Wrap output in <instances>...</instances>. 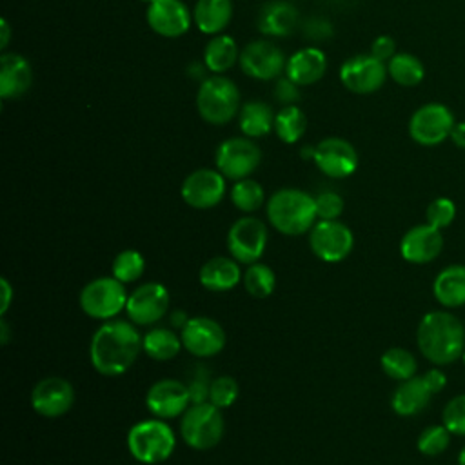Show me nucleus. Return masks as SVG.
<instances>
[{
    "mask_svg": "<svg viewBox=\"0 0 465 465\" xmlns=\"http://www.w3.org/2000/svg\"><path fill=\"white\" fill-rule=\"evenodd\" d=\"M142 340L143 336L133 322H104L93 332L89 341V360L93 369L109 378L125 374L143 351Z\"/></svg>",
    "mask_w": 465,
    "mask_h": 465,
    "instance_id": "nucleus-1",
    "label": "nucleus"
},
{
    "mask_svg": "<svg viewBox=\"0 0 465 465\" xmlns=\"http://www.w3.org/2000/svg\"><path fill=\"white\" fill-rule=\"evenodd\" d=\"M420 352L436 365H447L458 360L465 351L463 323L445 311L427 312L416 331Z\"/></svg>",
    "mask_w": 465,
    "mask_h": 465,
    "instance_id": "nucleus-2",
    "label": "nucleus"
},
{
    "mask_svg": "<svg viewBox=\"0 0 465 465\" xmlns=\"http://www.w3.org/2000/svg\"><path fill=\"white\" fill-rule=\"evenodd\" d=\"M265 213L269 223L285 236L305 234L318 222L314 196L296 187L272 193L265 203Z\"/></svg>",
    "mask_w": 465,
    "mask_h": 465,
    "instance_id": "nucleus-3",
    "label": "nucleus"
},
{
    "mask_svg": "<svg viewBox=\"0 0 465 465\" xmlns=\"http://www.w3.org/2000/svg\"><path fill=\"white\" fill-rule=\"evenodd\" d=\"M129 454L143 465H158L167 461L176 449L174 430L165 420L147 418L136 421L127 432Z\"/></svg>",
    "mask_w": 465,
    "mask_h": 465,
    "instance_id": "nucleus-4",
    "label": "nucleus"
},
{
    "mask_svg": "<svg viewBox=\"0 0 465 465\" xmlns=\"http://www.w3.org/2000/svg\"><path fill=\"white\" fill-rule=\"evenodd\" d=\"M225 432L222 409L211 401L191 403L180 416V436L187 447L194 450H209L216 447Z\"/></svg>",
    "mask_w": 465,
    "mask_h": 465,
    "instance_id": "nucleus-5",
    "label": "nucleus"
},
{
    "mask_svg": "<svg viewBox=\"0 0 465 465\" xmlns=\"http://www.w3.org/2000/svg\"><path fill=\"white\" fill-rule=\"evenodd\" d=\"M240 91L236 84L222 74L203 78L196 93V109L200 116L213 124H229L240 113Z\"/></svg>",
    "mask_w": 465,
    "mask_h": 465,
    "instance_id": "nucleus-6",
    "label": "nucleus"
},
{
    "mask_svg": "<svg viewBox=\"0 0 465 465\" xmlns=\"http://www.w3.org/2000/svg\"><path fill=\"white\" fill-rule=\"evenodd\" d=\"M129 292L125 283L111 276H100L87 282L78 296L80 309L85 316L93 320L109 322L114 320L122 311H125Z\"/></svg>",
    "mask_w": 465,
    "mask_h": 465,
    "instance_id": "nucleus-7",
    "label": "nucleus"
},
{
    "mask_svg": "<svg viewBox=\"0 0 465 465\" xmlns=\"http://www.w3.org/2000/svg\"><path fill=\"white\" fill-rule=\"evenodd\" d=\"M267 225L251 214L238 218L227 231V251L238 262L251 265L260 262L267 247Z\"/></svg>",
    "mask_w": 465,
    "mask_h": 465,
    "instance_id": "nucleus-8",
    "label": "nucleus"
},
{
    "mask_svg": "<svg viewBox=\"0 0 465 465\" xmlns=\"http://www.w3.org/2000/svg\"><path fill=\"white\" fill-rule=\"evenodd\" d=\"M262 162L260 147L247 136L223 140L214 154L216 169L229 180L249 178Z\"/></svg>",
    "mask_w": 465,
    "mask_h": 465,
    "instance_id": "nucleus-9",
    "label": "nucleus"
},
{
    "mask_svg": "<svg viewBox=\"0 0 465 465\" xmlns=\"http://www.w3.org/2000/svg\"><path fill=\"white\" fill-rule=\"evenodd\" d=\"M309 247L322 262L338 263L351 254L354 236L349 225L340 220H318L309 231Z\"/></svg>",
    "mask_w": 465,
    "mask_h": 465,
    "instance_id": "nucleus-10",
    "label": "nucleus"
},
{
    "mask_svg": "<svg viewBox=\"0 0 465 465\" xmlns=\"http://www.w3.org/2000/svg\"><path fill=\"white\" fill-rule=\"evenodd\" d=\"M454 124V114L447 105L430 102L412 113L409 120V134L416 143L432 147L450 136Z\"/></svg>",
    "mask_w": 465,
    "mask_h": 465,
    "instance_id": "nucleus-11",
    "label": "nucleus"
},
{
    "mask_svg": "<svg viewBox=\"0 0 465 465\" xmlns=\"http://www.w3.org/2000/svg\"><path fill=\"white\" fill-rule=\"evenodd\" d=\"M171 305L169 291L160 282H145L129 292L125 312L129 322L140 327H149L160 322Z\"/></svg>",
    "mask_w": 465,
    "mask_h": 465,
    "instance_id": "nucleus-12",
    "label": "nucleus"
},
{
    "mask_svg": "<svg viewBox=\"0 0 465 465\" xmlns=\"http://www.w3.org/2000/svg\"><path fill=\"white\" fill-rule=\"evenodd\" d=\"M183 349L196 358H211L225 347L223 327L209 316H191L180 329Z\"/></svg>",
    "mask_w": 465,
    "mask_h": 465,
    "instance_id": "nucleus-13",
    "label": "nucleus"
},
{
    "mask_svg": "<svg viewBox=\"0 0 465 465\" xmlns=\"http://www.w3.org/2000/svg\"><path fill=\"white\" fill-rule=\"evenodd\" d=\"M385 62L369 54H354L340 67V82L345 89L356 94H369L378 91L387 78Z\"/></svg>",
    "mask_w": 465,
    "mask_h": 465,
    "instance_id": "nucleus-14",
    "label": "nucleus"
},
{
    "mask_svg": "<svg viewBox=\"0 0 465 465\" xmlns=\"http://www.w3.org/2000/svg\"><path fill=\"white\" fill-rule=\"evenodd\" d=\"M225 180L218 169H196L182 182V200L193 209H211L225 196Z\"/></svg>",
    "mask_w": 465,
    "mask_h": 465,
    "instance_id": "nucleus-15",
    "label": "nucleus"
},
{
    "mask_svg": "<svg viewBox=\"0 0 465 465\" xmlns=\"http://www.w3.org/2000/svg\"><path fill=\"white\" fill-rule=\"evenodd\" d=\"M242 71L256 80H274L285 71L287 58L271 40H252L240 53Z\"/></svg>",
    "mask_w": 465,
    "mask_h": 465,
    "instance_id": "nucleus-16",
    "label": "nucleus"
},
{
    "mask_svg": "<svg viewBox=\"0 0 465 465\" xmlns=\"http://www.w3.org/2000/svg\"><path fill=\"white\" fill-rule=\"evenodd\" d=\"M191 405L187 383L173 378L154 381L145 392L147 411L160 420H171L182 416Z\"/></svg>",
    "mask_w": 465,
    "mask_h": 465,
    "instance_id": "nucleus-17",
    "label": "nucleus"
},
{
    "mask_svg": "<svg viewBox=\"0 0 465 465\" xmlns=\"http://www.w3.org/2000/svg\"><path fill=\"white\" fill-rule=\"evenodd\" d=\"M74 405L73 385L60 376L40 380L31 391V407L44 418H60Z\"/></svg>",
    "mask_w": 465,
    "mask_h": 465,
    "instance_id": "nucleus-18",
    "label": "nucleus"
},
{
    "mask_svg": "<svg viewBox=\"0 0 465 465\" xmlns=\"http://www.w3.org/2000/svg\"><path fill=\"white\" fill-rule=\"evenodd\" d=\"M316 167L329 178H347L358 167V153L354 145L343 138L329 136L314 145Z\"/></svg>",
    "mask_w": 465,
    "mask_h": 465,
    "instance_id": "nucleus-19",
    "label": "nucleus"
},
{
    "mask_svg": "<svg viewBox=\"0 0 465 465\" xmlns=\"http://www.w3.org/2000/svg\"><path fill=\"white\" fill-rule=\"evenodd\" d=\"M149 27L163 38H178L185 35L193 22V13L182 0H154L147 5Z\"/></svg>",
    "mask_w": 465,
    "mask_h": 465,
    "instance_id": "nucleus-20",
    "label": "nucleus"
},
{
    "mask_svg": "<svg viewBox=\"0 0 465 465\" xmlns=\"http://www.w3.org/2000/svg\"><path fill=\"white\" fill-rule=\"evenodd\" d=\"M441 229H436L430 223L411 227L400 242V254L411 263H429L441 252Z\"/></svg>",
    "mask_w": 465,
    "mask_h": 465,
    "instance_id": "nucleus-21",
    "label": "nucleus"
},
{
    "mask_svg": "<svg viewBox=\"0 0 465 465\" xmlns=\"http://www.w3.org/2000/svg\"><path fill=\"white\" fill-rule=\"evenodd\" d=\"M240 263L232 256H213L198 271V282L211 292H225L242 282Z\"/></svg>",
    "mask_w": 465,
    "mask_h": 465,
    "instance_id": "nucleus-22",
    "label": "nucleus"
},
{
    "mask_svg": "<svg viewBox=\"0 0 465 465\" xmlns=\"http://www.w3.org/2000/svg\"><path fill=\"white\" fill-rule=\"evenodd\" d=\"M33 82L29 62L18 53H4L0 56V96L4 100L25 94Z\"/></svg>",
    "mask_w": 465,
    "mask_h": 465,
    "instance_id": "nucleus-23",
    "label": "nucleus"
},
{
    "mask_svg": "<svg viewBox=\"0 0 465 465\" xmlns=\"http://www.w3.org/2000/svg\"><path fill=\"white\" fill-rule=\"evenodd\" d=\"M327 71L325 53L318 47H303L292 53L285 64V74L296 85L316 84Z\"/></svg>",
    "mask_w": 465,
    "mask_h": 465,
    "instance_id": "nucleus-24",
    "label": "nucleus"
},
{
    "mask_svg": "<svg viewBox=\"0 0 465 465\" xmlns=\"http://www.w3.org/2000/svg\"><path fill=\"white\" fill-rule=\"evenodd\" d=\"M298 24V9L285 0H272L262 5L258 13V29L267 36H289Z\"/></svg>",
    "mask_w": 465,
    "mask_h": 465,
    "instance_id": "nucleus-25",
    "label": "nucleus"
},
{
    "mask_svg": "<svg viewBox=\"0 0 465 465\" xmlns=\"http://www.w3.org/2000/svg\"><path fill=\"white\" fill-rule=\"evenodd\" d=\"M430 389L427 387L423 376H412L394 389L391 405L392 411L400 416H414L421 412L430 401Z\"/></svg>",
    "mask_w": 465,
    "mask_h": 465,
    "instance_id": "nucleus-26",
    "label": "nucleus"
},
{
    "mask_svg": "<svg viewBox=\"0 0 465 465\" xmlns=\"http://www.w3.org/2000/svg\"><path fill=\"white\" fill-rule=\"evenodd\" d=\"M232 18L231 0H196L193 20L203 35H220Z\"/></svg>",
    "mask_w": 465,
    "mask_h": 465,
    "instance_id": "nucleus-27",
    "label": "nucleus"
},
{
    "mask_svg": "<svg viewBox=\"0 0 465 465\" xmlns=\"http://www.w3.org/2000/svg\"><path fill=\"white\" fill-rule=\"evenodd\" d=\"M436 300L443 307H460L465 303V265H449L434 280Z\"/></svg>",
    "mask_w": 465,
    "mask_h": 465,
    "instance_id": "nucleus-28",
    "label": "nucleus"
},
{
    "mask_svg": "<svg viewBox=\"0 0 465 465\" xmlns=\"http://www.w3.org/2000/svg\"><path fill=\"white\" fill-rule=\"evenodd\" d=\"M274 113L260 100L245 102L238 113V125L247 138H260L274 131Z\"/></svg>",
    "mask_w": 465,
    "mask_h": 465,
    "instance_id": "nucleus-29",
    "label": "nucleus"
},
{
    "mask_svg": "<svg viewBox=\"0 0 465 465\" xmlns=\"http://www.w3.org/2000/svg\"><path fill=\"white\" fill-rule=\"evenodd\" d=\"M142 347L145 356L154 361H169L178 356L183 349L180 334H176L169 327H151L142 340Z\"/></svg>",
    "mask_w": 465,
    "mask_h": 465,
    "instance_id": "nucleus-30",
    "label": "nucleus"
},
{
    "mask_svg": "<svg viewBox=\"0 0 465 465\" xmlns=\"http://www.w3.org/2000/svg\"><path fill=\"white\" fill-rule=\"evenodd\" d=\"M240 58L236 42L229 35H214L203 49V65L214 74L229 71Z\"/></svg>",
    "mask_w": 465,
    "mask_h": 465,
    "instance_id": "nucleus-31",
    "label": "nucleus"
},
{
    "mask_svg": "<svg viewBox=\"0 0 465 465\" xmlns=\"http://www.w3.org/2000/svg\"><path fill=\"white\" fill-rule=\"evenodd\" d=\"M387 73L398 85L414 87L423 80L425 67L418 56L411 53H396L387 62Z\"/></svg>",
    "mask_w": 465,
    "mask_h": 465,
    "instance_id": "nucleus-32",
    "label": "nucleus"
},
{
    "mask_svg": "<svg viewBox=\"0 0 465 465\" xmlns=\"http://www.w3.org/2000/svg\"><path fill=\"white\" fill-rule=\"evenodd\" d=\"M307 129L305 113L294 105H283L274 116V133L283 143H296Z\"/></svg>",
    "mask_w": 465,
    "mask_h": 465,
    "instance_id": "nucleus-33",
    "label": "nucleus"
},
{
    "mask_svg": "<svg viewBox=\"0 0 465 465\" xmlns=\"http://www.w3.org/2000/svg\"><path fill=\"white\" fill-rule=\"evenodd\" d=\"M229 196H231L232 205L245 214L256 213L265 203V191H263L262 183H258L252 178L236 180L231 187Z\"/></svg>",
    "mask_w": 465,
    "mask_h": 465,
    "instance_id": "nucleus-34",
    "label": "nucleus"
},
{
    "mask_svg": "<svg viewBox=\"0 0 465 465\" xmlns=\"http://www.w3.org/2000/svg\"><path fill=\"white\" fill-rule=\"evenodd\" d=\"M242 283L249 296L262 300V298H267L272 294V291L276 287V274L267 263L254 262V263L247 265V269L243 271Z\"/></svg>",
    "mask_w": 465,
    "mask_h": 465,
    "instance_id": "nucleus-35",
    "label": "nucleus"
},
{
    "mask_svg": "<svg viewBox=\"0 0 465 465\" xmlns=\"http://www.w3.org/2000/svg\"><path fill=\"white\" fill-rule=\"evenodd\" d=\"M380 365L389 378L398 381H405L416 376V369H418L414 354L401 347L387 349L380 358Z\"/></svg>",
    "mask_w": 465,
    "mask_h": 465,
    "instance_id": "nucleus-36",
    "label": "nucleus"
},
{
    "mask_svg": "<svg viewBox=\"0 0 465 465\" xmlns=\"http://www.w3.org/2000/svg\"><path fill=\"white\" fill-rule=\"evenodd\" d=\"M143 271H145V258L136 249L120 251L111 263V274L125 285L138 282Z\"/></svg>",
    "mask_w": 465,
    "mask_h": 465,
    "instance_id": "nucleus-37",
    "label": "nucleus"
},
{
    "mask_svg": "<svg viewBox=\"0 0 465 465\" xmlns=\"http://www.w3.org/2000/svg\"><path fill=\"white\" fill-rule=\"evenodd\" d=\"M450 443V430L445 425H429L418 436V450L425 456L441 454Z\"/></svg>",
    "mask_w": 465,
    "mask_h": 465,
    "instance_id": "nucleus-38",
    "label": "nucleus"
},
{
    "mask_svg": "<svg viewBox=\"0 0 465 465\" xmlns=\"http://www.w3.org/2000/svg\"><path fill=\"white\" fill-rule=\"evenodd\" d=\"M238 394H240V387H238V381L232 376L223 374V376H218V378L211 380L209 401L213 405H216L218 409L231 407L238 400Z\"/></svg>",
    "mask_w": 465,
    "mask_h": 465,
    "instance_id": "nucleus-39",
    "label": "nucleus"
},
{
    "mask_svg": "<svg viewBox=\"0 0 465 465\" xmlns=\"http://www.w3.org/2000/svg\"><path fill=\"white\" fill-rule=\"evenodd\" d=\"M425 216H427V223H430L432 227L445 229L452 223L456 216V205L450 198H443V196L436 198L429 203Z\"/></svg>",
    "mask_w": 465,
    "mask_h": 465,
    "instance_id": "nucleus-40",
    "label": "nucleus"
},
{
    "mask_svg": "<svg viewBox=\"0 0 465 465\" xmlns=\"http://www.w3.org/2000/svg\"><path fill=\"white\" fill-rule=\"evenodd\" d=\"M441 420L450 434L465 436V394L449 400V403L443 407Z\"/></svg>",
    "mask_w": 465,
    "mask_h": 465,
    "instance_id": "nucleus-41",
    "label": "nucleus"
},
{
    "mask_svg": "<svg viewBox=\"0 0 465 465\" xmlns=\"http://www.w3.org/2000/svg\"><path fill=\"white\" fill-rule=\"evenodd\" d=\"M318 220H338L343 213V198L334 191H323L314 196Z\"/></svg>",
    "mask_w": 465,
    "mask_h": 465,
    "instance_id": "nucleus-42",
    "label": "nucleus"
},
{
    "mask_svg": "<svg viewBox=\"0 0 465 465\" xmlns=\"http://www.w3.org/2000/svg\"><path fill=\"white\" fill-rule=\"evenodd\" d=\"M300 85H296L291 78H278L272 89L274 98L282 104V105H294L300 100Z\"/></svg>",
    "mask_w": 465,
    "mask_h": 465,
    "instance_id": "nucleus-43",
    "label": "nucleus"
},
{
    "mask_svg": "<svg viewBox=\"0 0 465 465\" xmlns=\"http://www.w3.org/2000/svg\"><path fill=\"white\" fill-rule=\"evenodd\" d=\"M371 54L381 62H389L396 54V42L389 35H380L371 44Z\"/></svg>",
    "mask_w": 465,
    "mask_h": 465,
    "instance_id": "nucleus-44",
    "label": "nucleus"
},
{
    "mask_svg": "<svg viewBox=\"0 0 465 465\" xmlns=\"http://www.w3.org/2000/svg\"><path fill=\"white\" fill-rule=\"evenodd\" d=\"M209 385H211V380L203 374L200 376H194L191 381H189V396H191V403H200V401H209Z\"/></svg>",
    "mask_w": 465,
    "mask_h": 465,
    "instance_id": "nucleus-45",
    "label": "nucleus"
},
{
    "mask_svg": "<svg viewBox=\"0 0 465 465\" xmlns=\"http://www.w3.org/2000/svg\"><path fill=\"white\" fill-rule=\"evenodd\" d=\"M423 380H425V383H427V387L430 389L432 394L440 392V391L445 387V383H447V376H445L440 369H430V371H427V372L423 374Z\"/></svg>",
    "mask_w": 465,
    "mask_h": 465,
    "instance_id": "nucleus-46",
    "label": "nucleus"
},
{
    "mask_svg": "<svg viewBox=\"0 0 465 465\" xmlns=\"http://www.w3.org/2000/svg\"><path fill=\"white\" fill-rule=\"evenodd\" d=\"M0 287H2V305H0V314L4 316L13 302V287L7 278H0Z\"/></svg>",
    "mask_w": 465,
    "mask_h": 465,
    "instance_id": "nucleus-47",
    "label": "nucleus"
},
{
    "mask_svg": "<svg viewBox=\"0 0 465 465\" xmlns=\"http://www.w3.org/2000/svg\"><path fill=\"white\" fill-rule=\"evenodd\" d=\"M452 143L460 149H465V122H456L452 131H450V136Z\"/></svg>",
    "mask_w": 465,
    "mask_h": 465,
    "instance_id": "nucleus-48",
    "label": "nucleus"
},
{
    "mask_svg": "<svg viewBox=\"0 0 465 465\" xmlns=\"http://www.w3.org/2000/svg\"><path fill=\"white\" fill-rule=\"evenodd\" d=\"M9 38H11L9 22H7L5 18H2V22H0V49H2V51L9 45Z\"/></svg>",
    "mask_w": 465,
    "mask_h": 465,
    "instance_id": "nucleus-49",
    "label": "nucleus"
},
{
    "mask_svg": "<svg viewBox=\"0 0 465 465\" xmlns=\"http://www.w3.org/2000/svg\"><path fill=\"white\" fill-rule=\"evenodd\" d=\"M187 320H189V316H185L183 311H173V314H171V322H173V325L178 327V329H182Z\"/></svg>",
    "mask_w": 465,
    "mask_h": 465,
    "instance_id": "nucleus-50",
    "label": "nucleus"
},
{
    "mask_svg": "<svg viewBox=\"0 0 465 465\" xmlns=\"http://www.w3.org/2000/svg\"><path fill=\"white\" fill-rule=\"evenodd\" d=\"M7 327H9V325H7V323H5V320L2 318V320H0V332H2V338H0V340H2V343H4V345L9 341V336H7V332H9V331H7Z\"/></svg>",
    "mask_w": 465,
    "mask_h": 465,
    "instance_id": "nucleus-51",
    "label": "nucleus"
},
{
    "mask_svg": "<svg viewBox=\"0 0 465 465\" xmlns=\"http://www.w3.org/2000/svg\"><path fill=\"white\" fill-rule=\"evenodd\" d=\"M300 154H302V158H307V160H312L314 158V145H309V147H303L302 151H300Z\"/></svg>",
    "mask_w": 465,
    "mask_h": 465,
    "instance_id": "nucleus-52",
    "label": "nucleus"
},
{
    "mask_svg": "<svg viewBox=\"0 0 465 465\" xmlns=\"http://www.w3.org/2000/svg\"><path fill=\"white\" fill-rule=\"evenodd\" d=\"M458 465H465V447L461 449V452L458 456Z\"/></svg>",
    "mask_w": 465,
    "mask_h": 465,
    "instance_id": "nucleus-53",
    "label": "nucleus"
},
{
    "mask_svg": "<svg viewBox=\"0 0 465 465\" xmlns=\"http://www.w3.org/2000/svg\"><path fill=\"white\" fill-rule=\"evenodd\" d=\"M140 2H143V4H147V5H149V4H151V2H154V0H140Z\"/></svg>",
    "mask_w": 465,
    "mask_h": 465,
    "instance_id": "nucleus-54",
    "label": "nucleus"
},
{
    "mask_svg": "<svg viewBox=\"0 0 465 465\" xmlns=\"http://www.w3.org/2000/svg\"><path fill=\"white\" fill-rule=\"evenodd\" d=\"M461 358H463V363H465V351H463V354H461Z\"/></svg>",
    "mask_w": 465,
    "mask_h": 465,
    "instance_id": "nucleus-55",
    "label": "nucleus"
}]
</instances>
